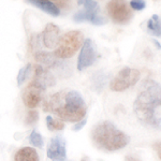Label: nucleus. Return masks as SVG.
<instances>
[{"mask_svg":"<svg viewBox=\"0 0 161 161\" xmlns=\"http://www.w3.org/2000/svg\"><path fill=\"white\" fill-rule=\"evenodd\" d=\"M133 111L142 125L161 131V85L153 80H144Z\"/></svg>","mask_w":161,"mask_h":161,"instance_id":"obj_1","label":"nucleus"},{"mask_svg":"<svg viewBox=\"0 0 161 161\" xmlns=\"http://www.w3.org/2000/svg\"><path fill=\"white\" fill-rule=\"evenodd\" d=\"M43 110L52 112L62 121L77 123L86 115L87 105L80 92L62 90L43 101Z\"/></svg>","mask_w":161,"mask_h":161,"instance_id":"obj_2","label":"nucleus"},{"mask_svg":"<svg viewBox=\"0 0 161 161\" xmlns=\"http://www.w3.org/2000/svg\"><path fill=\"white\" fill-rule=\"evenodd\" d=\"M92 140L98 148L106 152L123 149L130 141L129 136L125 132L118 130L111 121L98 124L92 131Z\"/></svg>","mask_w":161,"mask_h":161,"instance_id":"obj_3","label":"nucleus"},{"mask_svg":"<svg viewBox=\"0 0 161 161\" xmlns=\"http://www.w3.org/2000/svg\"><path fill=\"white\" fill-rule=\"evenodd\" d=\"M83 43H84V36L80 30L68 31L59 39L54 54L60 60L69 59L74 56L80 47H82Z\"/></svg>","mask_w":161,"mask_h":161,"instance_id":"obj_4","label":"nucleus"},{"mask_svg":"<svg viewBox=\"0 0 161 161\" xmlns=\"http://www.w3.org/2000/svg\"><path fill=\"white\" fill-rule=\"evenodd\" d=\"M106 10L111 19L118 25H126L132 19L133 14L127 0H110Z\"/></svg>","mask_w":161,"mask_h":161,"instance_id":"obj_5","label":"nucleus"},{"mask_svg":"<svg viewBox=\"0 0 161 161\" xmlns=\"http://www.w3.org/2000/svg\"><path fill=\"white\" fill-rule=\"evenodd\" d=\"M140 71L134 68H126L121 69L117 75L112 80L110 83V88L113 92H123L128 89L129 87L136 85L140 80Z\"/></svg>","mask_w":161,"mask_h":161,"instance_id":"obj_6","label":"nucleus"},{"mask_svg":"<svg viewBox=\"0 0 161 161\" xmlns=\"http://www.w3.org/2000/svg\"><path fill=\"white\" fill-rule=\"evenodd\" d=\"M96 57H97V51H96V46L92 39L84 40V43L80 47L79 59H77V70L83 71L89 68L92 64H93Z\"/></svg>","mask_w":161,"mask_h":161,"instance_id":"obj_7","label":"nucleus"},{"mask_svg":"<svg viewBox=\"0 0 161 161\" xmlns=\"http://www.w3.org/2000/svg\"><path fill=\"white\" fill-rule=\"evenodd\" d=\"M48 159L52 161H64L67 159L66 140L60 136L51 139L46 150Z\"/></svg>","mask_w":161,"mask_h":161,"instance_id":"obj_8","label":"nucleus"},{"mask_svg":"<svg viewBox=\"0 0 161 161\" xmlns=\"http://www.w3.org/2000/svg\"><path fill=\"white\" fill-rule=\"evenodd\" d=\"M33 71H35V73H33L31 83L37 85L38 87L42 88L43 90H45L48 87L54 86L56 84L55 76L45 67L41 66V64H37V66L33 67Z\"/></svg>","mask_w":161,"mask_h":161,"instance_id":"obj_9","label":"nucleus"},{"mask_svg":"<svg viewBox=\"0 0 161 161\" xmlns=\"http://www.w3.org/2000/svg\"><path fill=\"white\" fill-rule=\"evenodd\" d=\"M44 90L42 88L38 87L37 85H35L33 83H29L26 86V88L23 90L22 93V99L24 104L27 106L28 108H36L40 104V102L42 101V96H43Z\"/></svg>","mask_w":161,"mask_h":161,"instance_id":"obj_10","label":"nucleus"},{"mask_svg":"<svg viewBox=\"0 0 161 161\" xmlns=\"http://www.w3.org/2000/svg\"><path fill=\"white\" fill-rule=\"evenodd\" d=\"M60 39V29L53 23H48L42 32V41L46 48H56Z\"/></svg>","mask_w":161,"mask_h":161,"instance_id":"obj_11","label":"nucleus"},{"mask_svg":"<svg viewBox=\"0 0 161 161\" xmlns=\"http://www.w3.org/2000/svg\"><path fill=\"white\" fill-rule=\"evenodd\" d=\"M73 20L74 22L80 23V22H90L92 23L93 25H97V26H101V25H104L108 19L105 17H102L99 15V12H87L85 10H82V11L77 12L74 14L73 16Z\"/></svg>","mask_w":161,"mask_h":161,"instance_id":"obj_12","label":"nucleus"},{"mask_svg":"<svg viewBox=\"0 0 161 161\" xmlns=\"http://www.w3.org/2000/svg\"><path fill=\"white\" fill-rule=\"evenodd\" d=\"M29 3L33 4L35 7H37L38 9L42 10L43 12L47 13V14L52 15V16L56 17L59 15L60 10L56 6L55 3H53L50 0H27Z\"/></svg>","mask_w":161,"mask_h":161,"instance_id":"obj_13","label":"nucleus"},{"mask_svg":"<svg viewBox=\"0 0 161 161\" xmlns=\"http://www.w3.org/2000/svg\"><path fill=\"white\" fill-rule=\"evenodd\" d=\"M36 60H37L41 66L45 67V68H54L59 64V60L55 56L54 53H48V52H37L35 54Z\"/></svg>","mask_w":161,"mask_h":161,"instance_id":"obj_14","label":"nucleus"},{"mask_svg":"<svg viewBox=\"0 0 161 161\" xmlns=\"http://www.w3.org/2000/svg\"><path fill=\"white\" fill-rule=\"evenodd\" d=\"M37 150L32 147H23L19 149L14 156V161H39Z\"/></svg>","mask_w":161,"mask_h":161,"instance_id":"obj_15","label":"nucleus"},{"mask_svg":"<svg viewBox=\"0 0 161 161\" xmlns=\"http://www.w3.org/2000/svg\"><path fill=\"white\" fill-rule=\"evenodd\" d=\"M147 30L150 35L161 38V20L158 15H153L147 22Z\"/></svg>","mask_w":161,"mask_h":161,"instance_id":"obj_16","label":"nucleus"},{"mask_svg":"<svg viewBox=\"0 0 161 161\" xmlns=\"http://www.w3.org/2000/svg\"><path fill=\"white\" fill-rule=\"evenodd\" d=\"M46 126H47L48 130L51 131H60L64 128V121L60 119H55L52 116H47L46 117Z\"/></svg>","mask_w":161,"mask_h":161,"instance_id":"obj_17","label":"nucleus"},{"mask_svg":"<svg viewBox=\"0 0 161 161\" xmlns=\"http://www.w3.org/2000/svg\"><path fill=\"white\" fill-rule=\"evenodd\" d=\"M31 70H32V64H27L25 67H23V68L19 70V74H17V85H19V86L24 84V82H26V80L29 77Z\"/></svg>","mask_w":161,"mask_h":161,"instance_id":"obj_18","label":"nucleus"},{"mask_svg":"<svg viewBox=\"0 0 161 161\" xmlns=\"http://www.w3.org/2000/svg\"><path fill=\"white\" fill-rule=\"evenodd\" d=\"M29 142L35 147L43 148V139H42V136H41V134L37 131L33 130L32 132H31V134L29 136Z\"/></svg>","mask_w":161,"mask_h":161,"instance_id":"obj_19","label":"nucleus"},{"mask_svg":"<svg viewBox=\"0 0 161 161\" xmlns=\"http://www.w3.org/2000/svg\"><path fill=\"white\" fill-rule=\"evenodd\" d=\"M83 6H84V10L87 12H99V4L96 0H84Z\"/></svg>","mask_w":161,"mask_h":161,"instance_id":"obj_20","label":"nucleus"},{"mask_svg":"<svg viewBox=\"0 0 161 161\" xmlns=\"http://www.w3.org/2000/svg\"><path fill=\"white\" fill-rule=\"evenodd\" d=\"M39 119V113L38 111L36 110H30L29 112L27 113V116H26V119H25V123L27 125H33L35 123H37Z\"/></svg>","mask_w":161,"mask_h":161,"instance_id":"obj_21","label":"nucleus"},{"mask_svg":"<svg viewBox=\"0 0 161 161\" xmlns=\"http://www.w3.org/2000/svg\"><path fill=\"white\" fill-rule=\"evenodd\" d=\"M133 10H136V11H142V10L145 9L146 7V2L145 0H130V4H129Z\"/></svg>","mask_w":161,"mask_h":161,"instance_id":"obj_22","label":"nucleus"},{"mask_svg":"<svg viewBox=\"0 0 161 161\" xmlns=\"http://www.w3.org/2000/svg\"><path fill=\"white\" fill-rule=\"evenodd\" d=\"M86 123H87V119L86 118H83L82 120H80V121H77L76 124L74 125L73 127H72V130L73 131H80V130H82L83 128H84V126L86 125Z\"/></svg>","mask_w":161,"mask_h":161,"instance_id":"obj_23","label":"nucleus"},{"mask_svg":"<svg viewBox=\"0 0 161 161\" xmlns=\"http://www.w3.org/2000/svg\"><path fill=\"white\" fill-rule=\"evenodd\" d=\"M153 148L155 149V152L157 153L158 157H159L160 160H161V142L154 143V145H153Z\"/></svg>","mask_w":161,"mask_h":161,"instance_id":"obj_24","label":"nucleus"},{"mask_svg":"<svg viewBox=\"0 0 161 161\" xmlns=\"http://www.w3.org/2000/svg\"><path fill=\"white\" fill-rule=\"evenodd\" d=\"M125 160L126 161H140V160H137L136 158L132 157V156H127V157L125 158Z\"/></svg>","mask_w":161,"mask_h":161,"instance_id":"obj_25","label":"nucleus"},{"mask_svg":"<svg viewBox=\"0 0 161 161\" xmlns=\"http://www.w3.org/2000/svg\"><path fill=\"white\" fill-rule=\"evenodd\" d=\"M153 43H154L155 45L157 46V48H158V50H160V48H161V45H160V44H159V42H158L157 40H153Z\"/></svg>","mask_w":161,"mask_h":161,"instance_id":"obj_26","label":"nucleus"},{"mask_svg":"<svg viewBox=\"0 0 161 161\" xmlns=\"http://www.w3.org/2000/svg\"><path fill=\"white\" fill-rule=\"evenodd\" d=\"M83 2H84V0H77V4L79 6H83Z\"/></svg>","mask_w":161,"mask_h":161,"instance_id":"obj_27","label":"nucleus"},{"mask_svg":"<svg viewBox=\"0 0 161 161\" xmlns=\"http://www.w3.org/2000/svg\"><path fill=\"white\" fill-rule=\"evenodd\" d=\"M80 161H89V158H88V157H84Z\"/></svg>","mask_w":161,"mask_h":161,"instance_id":"obj_28","label":"nucleus"},{"mask_svg":"<svg viewBox=\"0 0 161 161\" xmlns=\"http://www.w3.org/2000/svg\"><path fill=\"white\" fill-rule=\"evenodd\" d=\"M50 1H52V0H50Z\"/></svg>","mask_w":161,"mask_h":161,"instance_id":"obj_29","label":"nucleus"}]
</instances>
